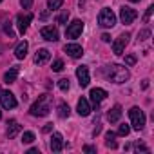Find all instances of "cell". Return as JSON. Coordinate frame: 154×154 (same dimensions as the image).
<instances>
[{
  "label": "cell",
  "mask_w": 154,
  "mask_h": 154,
  "mask_svg": "<svg viewBox=\"0 0 154 154\" xmlns=\"http://www.w3.org/2000/svg\"><path fill=\"white\" fill-rule=\"evenodd\" d=\"M107 78L112 82V84H125L129 78H131V72L127 67L123 65H118V63H111L107 67Z\"/></svg>",
  "instance_id": "obj_1"
},
{
  "label": "cell",
  "mask_w": 154,
  "mask_h": 154,
  "mask_svg": "<svg viewBox=\"0 0 154 154\" xmlns=\"http://www.w3.org/2000/svg\"><path fill=\"white\" fill-rule=\"evenodd\" d=\"M51 100H53V96H49V94H42V96H38V100L31 105L29 112H31L33 116H38V118L47 116V114L51 112Z\"/></svg>",
  "instance_id": "obj_2"
},
{
  "label": "cell",
  "mask_w": 154,
  "mask_h": 154,
  "mask_svg": "<svg viewBox=\"0 0 154 154\" xmlns=\"http://www.w3.org/2000/svg\"><path fill=\"white\" fill-rule=\"evenodd\" d=\"M129 118H131V125L134 131H141L145 127V114L140 107H132L129 111Z\"/></svg>",
  "instance_id": "obj_3"
},
{
  "label": "cell",
  "mask_w": 154,
  "mask_h": 154,
  "mask_svg": "<svg viewBox=\"0 0 154 154\" xmlns=\"http://www.w3.org/2000/svg\"><path fill=\"white\" fill-rule=\"evenodd\" d=\"M98 24H100L102 27H105V29L114 27V26H116V15L112 13V9L103 8V9L100 11V15H98Z\"/></svg>",
  "instance_id": "obj_4"
},
{
  "label": "cell",
  "mask_w": 154,
  "mask_h": 154,
  "mask_svg": "<svg viewBox=\"0 0 154 154\" xmlns=\"http://www.w3.org/2000/svg\"><path fill=\"white\" fill-rule=\"evenodd\" d=\"M82 31H84V22L82 20H72L67 26V29H65V36L71 38V40H74V38H78L82 35Z\"/></svg>",
  "instance_id": "obj_5"
},
{
  "label": "cell",
  "mask_w": 154,
  "mask_h": 154,
  "mask_svg": "<svg viewBox=\"0 0 154 154\" xmlns=\"http://www.w3.org/2000/svg\"><path fill=\"white\" fill-rule=\"evenodd\" d=\"M129 33H123V35H120L116 40H114V44H112V53L114 54H123V51H125V45L129 44Z\"/></svg>",
  "instance_id": "obj_6"
},
{
  "label": "cell",
  "mask_w": 154,
  "mask_h": 154,
  "mask_svg": "<svg viewBox=\"0 0 154 154\" xmlns=\"http://www.w3.org/2000/svg\"><path fill=\"white\" fill-rule=\"evenodd\" d=\"M76 78H78L80 87H87V85H89L91 76H89V69H87V65H80V67H76Z\"/></svg>",
  "instance_id": "obj_7"
},
{
  "label": "cell",
  "mask_w": 154,
  "mask_h": 154,
  "mask_svg": "<svg viewBox=\"0 0 154 154\" xmlns=\"http://www.w3.org/2000/svg\"><path fill=\"white\" fill-rule=\"evenodd\" d=\"M0 105H2L4 109H15V107H17V98H15V94L9 93V91L0 93Z\"/></svg>",
  "instance_id": "obj_8"
},
{
  "label": "cell",
  "mask_w": 154,
  "mask_h": 154,
  "mask_svg": "<svg viewBox=\"0 0 154 154\" xmlns=\"http://www.w3.org/2000/svg\"><path fill=\"white\" fill-rule=\"evenodd\" d=\"M31 20H33V15H31V13H20V15L17 17V26H18V31H20L22 35L27 31Z\"/></svg>",
  "instance_id": "obj_9"
},
{
  "label": "cell",
  "mask_w": 154,
  "mask_h": 154,
  "mask_svg": "<svg viewBox=\"0 0 154 154\" xmlns=\"http://www.w3.org/2000/svg\"><path fill=\"white\" fill-rule=\"evenodd\" d=\"M89 96H91V102H93V105L98 109V105L107 98V91H103V89H100V87H94V89H91V93H89Z\"/></svg>",
  "instance_id": "obj_10"
},
{
  "label": "cell",
  "mask_w": 154,
  "mask_h": 154,
  "mask_svg": "<svg viewBox=\"0 0 154 154\" xmlns=\"http://www.w3.org/2000/svg\"><path fill=\"white\" fill-rule=\"evenodd\" d=\"M136 17H138V13L132 9V8H122L120 9V20L123 22V24H132L134 20H136Z\"/></svg>",
  "instance_id": "obj_11"
},
{
  "label": "cell",
  "mask_w": 154,
  "mask_h": 154,
  "mask_svg": "<svg viewBox=\"0 0 154 154\" xmlns=\"http://www.w3.org/2000/svg\"><path fill=\"white\" fill-rule=\"evenodd\" d=\"M40 35H42V38L47 40V42H56V40H58V29L53 27V26H45V27H42Z\"/></svg>",
  "instance_id": "obj_12"
},
{
  "label": "cell",
  "mask_w": 154,
  "mask_h": 154,
  "mask_svg": "<svg viewBox=\"0 0 154 154\" xmlns=\"http://www.w3.org/2000/svg\"><path fill=\"white\" fill-rule=\"evenodd\" d=\"M63 51H65L71 58H80V56L84 54V49H82V45H78V44H67V45L63 47Z\"/></svg>",
  "instance_id": "obj_13"
},
{
  "label": "cell",
  "mask_w": 154,
  "mask_h": 154,
  "mask_svg": "<svg viewBox=\"0 0 154 154\" xmlns=\"http://www.w3.org/2000/svg\"><path fill=\"white\" fill-rule=\"evenodd\" d=\"M62 149H63V138H62L60 132H54L51 136V150L53 152H60Z\"/></svg>",
  "instance_id": "obj_14"
},
{
  "label": "cell",
  "mask_w": 154,
  "mask_h": 154,
  "mask_svg": "<svg viewBox=\"0 0 154 154\" xmlns=\"http://www.w3.org/2000/svg\"><path fill=\"white\" fill-rule=\"evenodd\" d=\"M49 58H51V53L47 49H38L36 54H35V63L36 65H44L45 62H49Z\"/></svg>",
  "instance_id": "obj_15"
},
{
  "label": "cell",
  "mask_w": 154,
  "mask_h": 154,
  "mask_svg": "<svg viewBox=\"0 0 154 154\" xmlns=\"http://www.w3.org/2000/svg\"><path fill=\"white\" fill-rule=\"evenodd\" d=\"M76 111H78L80 116H89V112H91L89 102H87L85 98H80V100H78V105H76Z\"/></svg>",
  "instance_id": "obj_16"
},
{
  "label": "cell",
  "mask_w": 154,
  "mask_h": 154,
  "mask_svg": "<svg viewBox=\"0 0 154 154\" xmlns=\"http://www.w3.org/2000/svg\"><path fill=\"white\" fill-rule=\"evenodd\" d=\"M120 118H122V105H114V107L107 112V120H109L111 123H116Z\"/></svg>",
  "instance_id": "obj_17"
},
{
  "label": "cell",
  "mask_w": 154,
  "mask_h": 154,
  "mask_svg": "<svg viewBox=\"0 0 154 154\" xmlns=\"http://www.w3.org/2000/svg\"><path fill=\"white\" fill-rule=\"evenodd\" d=\"M27 49H29V44L24 40V42H20L18 45H17V49H15V56L18 58V60H24L26 58V54H27Z\"/></svg>",
  "instance_id": "obj_18"
},
{
  "label": "cell",
  "mask_w": 154,
  "mask_h": 154,
  "mask_svg": "<svg viewBox=\"0 0 154 154\" xmlns=\"http://www.w3.org/2000/svg\"><path fill=\"white\" fill-rule=\"evenodd\" d=\"M20 125H18V122H15V120H11V122H8V138H15L18 132H20Z\"/></svg>",
  "instance_id": "obj_19"
},
{
  "label": "cell",
  "mask_w": 154,
  "mask_h": 154,
  "mask_svg": "<svg viewBox=\"0 0 154 154\" xmlns=\"http://www.w3.org/2000/svg\"><path fill=\"white\" fill-rule=\"evenodd\" d=\"M17 76H18V67H11L4 74V82L6 84H13V82H17Z\"/></svg>",
  "instance_id": "obj_20"
},
{
  "label": "cell",
  "mask_w": 154,
  "mask_h": 154,
  "mask_svg": "<svg viewBox=\"0 0 154 154\" xmlns=\"http://www.w3.org/2000/svg\"><path fill=\"white\" fill-rule=\"evenodd\" d=\"M114 138H116V134H114V132H111V131H109V132L105 134V145H107L109 149H116V147H118V145H116V140H114Z\"/></svg>",
  "instance_id": "obj_21"
},
{
  "label": "cell",
  "mask_w": 154,
  "mask_h": 154,
  "mask_svg": "<svg viewBox=\"0 0 154 154\" xmlns=\"http://www.w3.org/2000/svg\"><path fill=\"white\" fill-rule=\"evenodd\" d=\"M69 114H71V109H69V105L62 102V103L58 105V116H60V118H69Z\"/></svg>",
  "instance_id": "obj_22"
},
{
  "label": "cell",
  "mask_w": 154,
  "mask_h": 154,
  "mask_svg": "<svg viewBox=\"0 0 154 154\" xmlns=\"http://www.w3.org/2000/svg\"><path fill=\"white\" fill-rule=\"evenodd\" d=\"M63 4V0H47V8L53 11V9H60Z\"/></svg>",
  "instance_id": "obj_23"
},
{
  "label": "cell",
  "mask_w": 154,
  "mask_h": 154,
  "mask_svg": "<svg viewBox=\"0 0 154 154\" xmlns=\"http://www.w3.org/2000/svg\"><path fill=\"white\" fill-rule=\"evenodd\" d=\"M33 141H35V132H31V131L24 132V136H22V143H33Z\"/></svg>",
  "instance_id": "obj_24"
},
{
  "label": "cell",
  "mask_w": 154,
  "mask_h": 154,
  "mask_svg": "<svg viewBox=\"0 0 154 154\" xmlns=\"http://www.w3.org/2000/svg\"><path fill=\"white\" fill-rule=\"evenodd\" d=\"M58 87H60V91H69V78H62V80H58Z\"/></svg>",
  "instance_id": "obj_25"
},
{
  "label": "cell",
  "mask_w": 154,
  "mask_h": 154,
  "mask_svg": "<svg viewBox=\"0 0 154 154\" xmlns=\"http://www.w3.org/2000/svg\"><path fill=\"white\" fill-rule=\"evenodd\" d=\"M69 20V11H63L62 15H58V18H56V24H65Z\"/></svg>",
  "instance_id": "obj_26"
},
{
  "label": "cell",
  "mask_w": 154,
  "mask_h": 154,
  "mask_svg": "<svg viewBox=\"0 0 154 154\" xmlns=\"http://www.w3.org/2000/svg\"><path fill=\"white\" fill-rule=\"evenodd\" d=\"M129 132H131V127H129V125H125V123H122V125H120V129H118V134H120V136H127Z\"/></svg>",
  "instance_id": "obj_27"
},
{
  "label": "cell",
  "mask_w": 154,
  "mask_h": 154,
  "mask_svg": "<svg viewBox=\"0 0 154 154\" xmlns=\"http://www.w3.org/2000/svg\"><path fill=\"white\" fill-rule=\"evenodd\" d=\"M62 69H63V62H62V60H54V62H53V71H54V72H60Z\"/></svg>",
  "instance_id": "obj_28"
},
{
  "label": "cell",
  "mask_w": 154,
  "mask_h": 154,
  "mask_svg": "<svg viewBox=\"0 0 154 154\" xmlns=\"http://www.w3.org/2000/svg\"><path fill=\"white\" fill-rule=\"evenodd\" d=\"M134 149H136V152H140V150L149 152V147H147L145 143H141V141H136V143H134Z\"/></svg>",
  "instance_id": "obj_29"
},
{
  "label": "cell",
  "mask_w": 154,
  "mask_h": 154,
  "mask_svg": "<svg viewBox=\"0 0 154 154\" xmlns=\"http://www.w3.org/2000/svg\"><path fill=\"white\" fill-rule=\"evenodd\" d=\"M149 36H150V31L149 29H143V31L138 33V40H147Z\"/></svg>",
  "instance_id": "obj_30"
},
{
  "label": "cell",
  "mask_w": 154,
  "mask_h": 154,
  "mask_svg": "<svg viewBox=\"0 0 154 154\" xmlns=\"http://www.w3.org/2000/svg\"><path fill=\"white\" fill-rule=\"evenodd\" d=\"M125 63H127V65H134V63H136V56H134V54H127V56H125Z\"/></svg>",
  "instance_id": "obj_31"
},
{
  "label": "cell",
  "mask_w": 154,
  "mask_h": 154,
  "mask_svg": "<svg viewBox=\"0 0 154 154\" xmlns=\"http://www.w3.org/2000/svg\"><path fill=\"white\" fill-rule=\"evenodd\" d=\"M152 11H154V6H149V8H147V13H145V17H143V22H149V18H150Z\"/></svg>",
  "instance_id": "obj_32"
},
{
  "label": "cell",
  "mask_w": 154,
  "mask_h": 154,
  "mask_svg": "<svg viewBox=\"0 0 154 154\" xmlns=\"http://www.w3.org/2000/svg\"><path fill=\"white\" fill-rule=\"evenodd\" d=\"M20 6H22L24 9H29V8L33 6V0H20Z\"/></svg>",
  "instance_id": "obj_33"
},
{
  "label": "cell",
  "mask_w": 154,
  "mask_h": 154,
  "mask_svg": "<svg viewBox=\"0 0 154 154\" xmlns=\"http://www.w3.org/2000/svg\"><path fill=\"white\" fill-rule=\"evenodd\" d=\"M4 31L9 35V36H13V29H11V22H6V27H4Z\"/></svg>",
  "instance_id": "obj_34"
},
{
  "label": "cell",
  "mask_w": 154,
  "mask_h": 154,
  "mask_svg": "<svg viewBox=\"0 0 154 154\" xmlns=\"http://www.w3.org/2000/svg\"><path fill=\"white\" fill-rule=\"evenodd\" d=\"M84 150H85V152H96V149H94V147H91V145H85V147H84Z\"/></svg>",
  "instance_id": "obj_35"
},
{
  "label": "cell",
  "mask_w": 154,
  "mask_h": 154,
  "mask_svg": "<svg viewBox=\"0 0 154 154\" xmlns=\"http://www.w3.org/2000/svg\"><path fill=\"white\" fill-rule=\"evenodd\" d=\"M102 40H103V42H111V36H109V35H102Z\"/></svg>",
  "instance_id": "obj_36"
},
{
  "label": "cell",
  "mask_w": 154,
  "mask_h": 154,
  "mask_svg": "<svg viewBox=\"0 0 154 154\" xmlns=\"http://www.w3.org/2000/svg\"><path fill=\"white\" fill-rule=\"evenodd\" d=\"M51 125H53V123H47V125L44 127V132H49V131H51Z\"/></svg>",
  "instance_id": "obj_37"
},
{
  "label": "cell",
  "mask_w": 154,
  "mask_h": 154,
  "mask_svg": "<svg viewBox=\"0 0 154 154\" xmlns=\"http://www.w3.org/2000/svg\"><path fill=\"white\" fill-rule=\"evenodd\" d=\"M29 154H38V149H29Z\"/></svg>",
  "instance_id": "obj_38"
},
{
  "label": "cell",
  "mask_w": 154,
  "mask_h": 154,
  "mask_svg": "<svg viewBox=\"0 0 154 154\" xmlns=\"http://www.w3.org/2000/svg\"><path fill=\"white\" fill-rule=\"evenodd\" d=\"M131 2H140V0H131Z\"/></svg>",
  "instance_id": "obj_39"
},
{
  "label": "cell",
  "mask_w": 154,
  "mask_h": 154,
  "mask_svg": "<svg viewBox=\"0 0 154 154\" xmlns=\"http://www.w3.org/2000/svg\"><path fill=\"white\" fill-rule=\"evenodd\" d=\"M0 118H2V111H0Z\"/></svg>",
  "instance_id": "obj_40"
},
{
  "label": "cell",
  "mask_w": 154,
  "mask_h": 154,
  "mask_svg": "<svg viewBox=\"0 0 154 154\" xmlns=\"http://www.w3.org/2000/svg\"><path fill=\"white\" fill-rule=\"evenodd\" d=\"M0 2H2V0H0Z\"/></svg>",
  "instance_id": "obj_41"
}]
</instances>
